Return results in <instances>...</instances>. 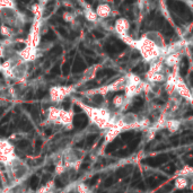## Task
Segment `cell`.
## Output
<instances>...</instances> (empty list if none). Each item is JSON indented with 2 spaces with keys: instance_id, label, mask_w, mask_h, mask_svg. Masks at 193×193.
I'll list each match as a JSON object with an SVG mask.
<instances>
[{
  "instance_id": "cell-15",
  "label": "cell",
  "mask_w": 193,
  "mask_h": 193,
  "mask_svg": "<svg viewBox=\"0 0 193 193\" xmlns=\"http://www.w3.org/2000/svg\"><path fill=\"white\" fill-rule=\"evenodd\" d=\"M166 79V76L163 72H147L146 74V81L150 84H160L164 83Z\"/></svg>"
},
{
  "instance_id": "cell-7",
  "label": "cell",
  "mask_w": 193,
  "mask_h": 193,
  "mask_svg": "<svg viewBox=\"0 0 193 193\" xmlns=\"http://www.w3.org/2000/svg\"><path fill=\"white\" fill-rule=\"evenodd\" d=\"M41 26H42V19L34 18V22L31 27V32L28 34V37L26 41V45L39 49L40 41H41Z\"/></svg>"
},
{
  "instance_id": "cell-25",
  "label": "cell",
  "mask_w": 193,
  "mask_h": 193,
  "mask_svg": "<svg viewBox=\"0 0 193 193\" xmlns=\"http://www.w3.org/2000/svg\"><path fill=\"white\" fill-rule=\"evenodd\" d=\"M0 193H2V189L1 187H0Z\"/></svg>"
},
{
  "instance_id": "cell-1",
  "label": "cell",
  "mask_w": 193,
  "mask_h": 193,
  "mask_svg": "<svg viewBox=\"0 0 193 193\" xmlns=\"http://www.w3.org/2000/svg\"><path fill=\"white\" fill-rule=\"evenodd\" d=\"M78 105L81 107V109L86 113L91 123L94 124L98 130H107L109 126H112L115 121L118 120L120 114L117 115L115 113H112L106 107H95L89 106L83 102H77Z\"/></svg>"
},
{
  "instance_id": "cell-21",
  "label": "cell",
  "mask_w": 193,
  "mask_h": 193,
  "mask_svg": "<svg viewBox=\"0 0 193 193\" xmlns=\"http://www.w3.org/2000/svg\"><path fill=\"white\" fill-rule=\"evenodd\" d=\"M0 34L5 37H10L13 35V29L10 28V26L6 25V24H2L0 26Z\"/></svg>"
},
{
  "instance_id": "cell-6",
  "label": "cell",
  "mask_w": 193,
  "mask_h": 193,
  "mask_svg": "<svg viewBox=\"0 0 193 193\" xmlns=\"http://www.w3.org/2000/svg\"><path fill=\"white\" fill-rule=\"evenodd\" d=\"M75 92L74 86H53L49 91L50 101L53 103H61Z\"/></svg>"
},
{
  "instance_id": "cell-8",
  "label": "cell",
  "mask_w": 193,
  "mask_h": 193,
  "mask_svg": "<svg viewBox=\"0 0 193 193\" xmlns=\"http://www.w3.org/2000/svg\"><path fill=\"white\" fill-rule=\"evenodd\" d=\"M174 93H176L181 98H184L185 101H187L189 103H192V93H191V89L189 88V86L183 80V78L180 77V76H177L176 81H175Z\"/></svg>"
},
{
  "instance_id": "cell-11",
  "label": "cell",
  "mask_w": 193,
  "mask_h": 193,
  "mask_svg": "<svg viewBox=\"0 0 193 193\" xmlns=\"http://www.w3.org/2000/svg\"><path fill=\"white\" fill-rule=\"evenodd\" d=\"M181 126H182L181 120L175 118H167L164 124V129H166L169 133H175L180 130Z\"/></svg>"
},
{
  "instance_id": "cell-2",
  "label": "cell",
  "mask_w": 193,
  "mask_h": 193,
  "mask_svg": "<svg viewBox=\"0 0 193 193\" xmlns=\"http://www.w3.org/2000/svg\"><path fill=\"white\" fill-rule=\"evenodd\" d=\"M164 46H159L157 43L149 39L146 34H143L139 40H135L133 48L139 50L141 57L146 62H151L159 58L161 59V51Z\"/></svg>"
},
{
  "instance_id": "cell-3",
  "label": "cell",
  "mask_w": 193,
  "mask_h": 193,
  "mask_svg": "<svg viewBox=\"0 0 193 193\" xmlns=\"http://www.w3.org/2000/svg\"><path fill=\"white\" fill-rule=\"evenodd\" d=\"M74 121V112L70 109H65L61 107L50 106L48 109V122L54 126L66 128L67 130L72 129Z\"/></svg>"
},
{
  "instance_id": "cell-14",
  "label": "cell",
  "mask_w": 193,
  "mask_h": 193,
  "mask_svg": "<svg viewBox=\"0 0 193 193\" xmlns=\"http://www.w3.org/2000/svg\"><path fill=\"white\" fill-rule=\"evenodd\" d=\"M126 76H124V77H121V78L117 79L115 81L106 85V87H107L109 93L119 92V91H123L124 87H126Z\"/></svg>"
},
{
  "instance_id": "cell-17",
  "label": "cell",
  "mask_w": 193,
  "mask_h": 193,
  "mask_svg": "<svg viewBox=\"0 0 193 193\" xmlns=\"http://www.w3.org/2000/svg\"><path fill=\"white\" fill-rule=\"evenodd\" d=\"M190 183H191V178L177 175L175 177V181H174V187L177 190H184L190 185Z\"/></svg>"
},
{
  "instance_id": "cell-18",
  "label": "cell",
  "mask_w": 193,
  "mask_h": 193,
  "mask_svg": "<svg viewBox=\"0 0 193 193\" xmlns=\"http://www.w3.org/2000/svg\"><path fill=\"white\" fill-rule=\"evenodd\" d=\"M84 13H85V18H86L88 22H91V23H97V22H98V17L96 15L95 10H94L91 6L85 5Z\"/></svg>"
},
{
  "instance_id": "cell-12",
  "label": "cell",
  "mask_w": 193,
  "mask_h": 193,
  "mask_svg": "<svg viewBox=\"0 0 193 193\" xmlns=\"http://www.w3.org/2000/svg\"><path fill=\"white\" fill-rule=\"evenodd\" d=\"M180 60H181V52L178 51V52H173V53H169L167 55H165L163 59V62L167 67L173 68L175 66H178Z\"/></svg>"
},
{
  "instance_id": "cell-23",
  "label": "cell",
  "mask_w": 193,
  "mask_h": 193,
  "mask_svg": "<svg viewBox=\"0 0 193 193\" xmlns=\"http://www.w3.org/2000/svg\"><path fill=\"white\" fill-rule=\"evenodd\" d=\"M62 18H63V20L67 22V23H74L76 17L72 13H70V11H65L63 15H62Z\"/></svg>"
},
{
  "instance_id": "cell-24",
  "label": "cell",
  "mask_w": 193,
  "mask_h": 193,
  "mask_svg": "<svg viewBox=\"0 0 193 193\" xmlns=\"http://www.w3.org/2000/svg\"><path fill=\"white\" fill-rule=\"evenodd\" d=\"M2 71V69H1V62H0V72Z\"/></svg>"
},
{
  "instance_id": "cell-20",
  "label": "cell",
  "mask_w": 193,
  "mask_h": 193,
  "mask_svg": "<svg viewBox=\"0 0 193 193\" xmlns=\"http://www.w3.org/2000/svg\"><path fill=\"white\" fill-rule=\"evenodd\" d=\"M177 175H181V176H185V177H189V178H192L193 176V169L191 166H184L182 168Z\"/></svg>"
},
{
  "instance_id": "cell-9",
  "label": "cell",
  "mask_w": 193,
  "mask_h": 193,
  "mask_svg": "<svg viewBox=\"0 0 193 193\" xmlns=\"http://www.w3.org/2000/svg\"><path fill=\"white\" fill-rule=\"evenodd\" d=\"M37 57H39L37 48H33V46H29V45H25V48L23 50L18 52V58L24 62H27V63L36 60Z\"/></svg>"
},
{
  "instance_id": "cell-10",
  "label": "cell",
  "mask_w": 193,
  "mask_h": 193,
  "mask_svg": "<svg viewBox=\"0 0 193 193\" xmlns=\"http://www.w3.org/2000/svg\"><path fill=\"white\" fill-rule=\"evenodd\" d=\"M114 29L119 34V36H123V35L129 34V29H130L129 20L126 18H118L114 24Z\"/></svg>"
},
{
  "instance_id": "cell-26",
  "label": "cell",
  "mask_w": 193,
  "mask_h": 193,
  "mask_svg": "<svg viewBox=\"0 0 193 193\" xmlns=\"http://www.w3.org/2000/svg\"><path fill=\"white\" fill-rule=\"evenodd\" d=\"M36 193H40V192H39V191H37V192H36Z\"/></svg>"
},
{
  "instance_id": "cell-16",
  "label": "cell",
  "mask_w": 193,
  "mask_h": 193,
  "mask_svg": "<svg viewBox=\"0 0 193 193\" xmlns=\"http://www.w3.org/2000/svg\"><path fill=\"white\" fill-rule=\"evenodd\" d=\"M95 13H96V15H97L98 18H107L112 14V8H111V6H109V4L103 2V4H100L96 7Z\"/></svg>"
},
{
  "instance_id": "cell-22",
  "label": "cell",
  "mask_w": 193,
  "mask_h": 193,
  "mask_svg": "<svg viewBox=\"0 0 193 193\" xmlns=\"http://www.w3.org/2000/svg\"><path fill=\"white\" fill-rule=\"evenodd\" d=\"M15 2L14 0H0V9H14Z\"/></svg>"
},
{
  "instance_id": "cell-19",
  "label": "cell",
  "mask_w": 193,
  "mask_h": 193,
  "mask_svg": "<svg viewBox=\"0 0 193 193\" xmlns=\"http://www.w3.org/2000/svg\"><path fill=\"white\" fill-rule=\"evenodd\" d=\"M43 5L42 4H34L31 8V11L33 13L34 18L36 19H42L43 17Z\"/></svg>"
},
{
  "instance_id": "cell-5",
  "label": "cell",
  "mask_w": 193,
  "mask_h": 193,
  "mask_svg": "<svg viewBox=\"0 0 193 193\" xmlns=\"http://www.w3.org/2000/svg\"><path fill=\"white\" fill-rule=\"evenodd\" d=\"M17 157L15 145L8 139L0 138V164L7 167Z\"/></svg>"
},
{
  "instance_id": "cell-13",
  "label": "cell",
  "mask_w": 193,
  "mask_h": 193,
  "mask_svg": "<svg viewBox=\"0 0 193 193\" xmlns=\"http://www.w3.org/2000/svg\"><path fill=\"white\" fill-rule=\"evenodd\" d=\"M129 102L130 101L126 100L124 95L119 94V95H115V96L113 97V100H112V105H113V107H114L115 109L122 111V109H124L126 106H128Z\"/></svg>"
},
{
  "instance_id": "cell-4",
  "label": "cell",
  "mask_w": 193,
  "mask_h": 193,
  "mask_svg": "<svg viewBox=\"0 0 193 193\" xmlns=\"http://www.w3.org/2000/svg\"><path fill=\"white\" fill-rule=\"evenodd\" d=\"M6 169L13 182H16L18 184L23 183L31 174V167L18 156L6 167Z\"/></svg>"
}]
</instances>
